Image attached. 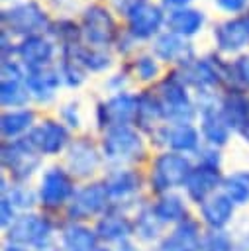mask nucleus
<instances>
[{"mask_svg":"<svg viewBox=\"0 0 249 251\" xmlns=\"http://www.w3.org/2000/svg\"><path fill=\"white\" fill-rule=\"evenodd\" d=\"M153 92L161 102L163 120L167 124H182V122H192L196 118L198 114L196 100L190 96L188 86L182 82V78L174 69L167 76L155 82Z\"/></svg>","mask_w":249,"mask_h":251,"instance_id":"nucleus-1","label":"nucleus"},{"mask_svg":"<svg viewBox=\"0 0 249 251\" xmlns=\"http://www.w3.org/2000/svg\"><path fill=\"white\" fill-rule=\"evenodd\" d=\"M182 82L188 88H194L198 92H212L214 88L225 84L229 88L231 84V63H225L218 55H208V57H194L186 61L184 65L174 69Z\"/></svg>","mask_w":249,"mask_h":251,"instance_id":"nucleus-2","label":"nucleus"},{"mask_svg":"<svg viewBox=\"0 0 249 251\" xmlns=\"http://www.w3.org/2000/svg\"><path fill=\"white\" fill-rule=\"evenodd\" d=\"M102 157L114 167H125L145 157V141L139 129L131 126H116L104 131L100 141Z\"/></svg>","mask_w":249,"mask_h":251,"instance_id":"nucleus-3","label":"nucleus"},{"mask_svg":"<svg viewBox=\"0 0 249 251\" xmlns=\"http://www.w3.org/2000/svg\"><path fill=\"white\" fill-rule=\"evenodd\" d=\"M192 169H194V165L184 153L163 151L151 163L149 188L159 196L167 194L174 188H180V186H184Z\"/></svg>","mask_w":249,"mask_h":251,"instance_id":"nucleus-4","label":"nucleus"},{"mask_svg":"<svg viewBox=\"0 0 249 251\" xmlns=\"http://www.w3.org/2000/svg\"><path fill=\"white\" fill-rule=\"evenodd\" d=\"M49 16L35 0H25L20 4H14L12 8H6L2 12V27L10 35H16L20 39L29 35H41L49 29Z\"/></svg>","mask_w":249,"mask_h":251,"instance_id":"nucleus-5","label":"nucleus"},{"mask_svg":"<svg viewBox=\"0 0 249 251\" xmlns=\"http://www.w3.org/2000/svg\"><path fill=\"white\" fill-rule=\"evenodd\" d=\"M80 29L82 41L94 49H106L108 45H114L120 37L114 14L104 4H90L84 8Z\"/></svg>","mask_w":249,"mask_h":251,"instance_id":"nucleus-6","label":"nucleus"},{"mask_svg":"<svg viewBox=\"0 0 249 251\" xmlns=\"http://www.w3.org/2000/svg\"><path fill=\"white\" fill-rule=\"evenodd\" d=\"M0 153H2V167L10 173L16 184L18 182L25 184L41 165V155L25 141V137L4 141Z\"/></svg>","mask_w":249,"mask_h":251,"instance_id":"nucleus-7","label":"nucleus"},{"mask_svg":"<svg viewBox=\"0 0 249 251\" xmlns=\"http://www.w3.org/2000/svg\"><path fill=\"white\" fill-rule=\"evenodd\" d=\"M75 192H76L75 176L67 169L53 165L41 175L37 196H39V204L45 210H59L63 206H69Z\"/></svg>","mask_w":249,"mask_h":251,"instance_id":"nucleus-8","label":"nucleus"},{"mask_svg":"<svg viewBox=\"0 0 249 251\" xmlns=\"http://www.w3.org/2000/svg\"><path fill=\"white\" fill-rule=\"evenodd\" d=\"M110 206L112 200L104 180H94L76 188L75 196L67 206V218L71 222H82L94 216H104L110 210Z\"/></svg>","mask_w":249,"mask_h":251,"instance_id":"nucleus-9","label":"nucleus"},{"mask_svg":"<svg viewBox=\"0 0 249 251\" xmlns=\"http://www.w3.org/2000/svg\"><path fill=\"white\" fill-rule=\"evenodd\" d=\"M53 229H55V224L47 216L33 214V212H24L6 229L8 231L6 237L14 245L37 247V245L53 239Z\"/></svg>","mask_w":249,"mask_h":251,"instance_id":"nucleus-10","label":"nucleus"},{"mask_svg":"<svg viewBox=\"0 0 249 251\" xmlns=\"http://www.w3.org/2000/svg\"><path fill=\"white\" fill-rule=\"evenodd\" d=\"M104 184H106L110 200H112L110 210L125 212V208L137 198V194L143 186V178H141L139 171H135V169L114 167L106 173Z\"/></svg>","mask_w":249,"mask_h":251,"instance_id":"nucleus-11","label":"nucleus"},{"mask_svg":"<svg viewBox=\"0 0 249 251\" xmlns=\"http://www.w3.org/2000/svg\"><path fill=\"white\" fill-rule=\"evenodd\" d=\"M135 114L137 94L124 90L96 104V126L104 131L116 126H131L135 122Z\"/></svg>","mask_w":249,"mask_h":251,"instance_id":"nucleus-12","label":"nucleus"},{"mask_svg":"<svg viewBox=\"0 0 249 251\" xmlns=\"http://www.w3.org/2000/svg\"><path fill=\"white\" fill-rule=\"evenodd\" d=\"M200 129L192 126V122L182 124H161L151 133V141L155 145L167 147L176 153H196L200 149Z\"/></svg>","mask_w":249,"mask_h":251,"instance_id":"nucleus-13","label":"nucleus"},{"mask_svg":"<svg viewBox=\"0 0 249 251\" xmlns=\"http://www.w3.org/2000/svg\"><path fill=\"white\" fill-rule=\"evenodd\" d=\"M25 141L41 155L53 157L65 151L71 143L69 127L59 120H43L33 126V129L25 135Z\"/></svg>","mask_w":249,"mask_h":251,"instance_id":"nucleus-14","label":"nucleus"},{"mask_svg":"<svg viewBox=\"0 0 249 251\" xmlns=\"http://www.w3.org/2000/svg\"><path fill=\"white\" fill-rule=\"evenodd\" d=\"M127 33L135 39V41H145V39H153L161 33V27L167 22V14L163 10V6L153 4V2H141L139 6H135L127 16Z\"/></svg>","mask_w":249,"mask_h":251,"instance_id":"nucleus-15","label":"nucleus"},{"mask_svg":"<svg viewBox=\"0 0 249 251\" xmlns=\"http://www.w3.org/2000/svg\"><path fill=\"white\" fill-rule=\"evenodd\" d=\"M55 53H57L55 41L51 37H45L43 33L24 37L16 43V57L24 65L25 73L53 67Z\"/></svg>","mask_w":249,"mask_h":251,"instance_id":"nucleus-16","label":"nucleus"},{"mask_svg":"<svg viewBox=\"0 0 249 251\" xmlns=\"http://www.w3.org/2000/svg\"><path fill=\"white\" fill-rule=\"evenodd\" d=\"M65 163L67 171L75 178H88L98 171L102 163V151L88 137H78L69 143Z\"/></svg>","mask_w":249,"mask_h":251,"instance_id":"nucleus-17","label":"nucleus"},{"mask_svg":"<svg viewBox=\"0 0 249 251\" xmlns=\"http://www.w3.org/2000/svg\"><path fill=\"white\" fill-rule=\"evenodd\" d=\"M222 182H224V176H222L220 169L198 163L190 171V175L184 182L186 198L200 206L204 200H208L212 194H216V188L222 186Z\"/></svg>","mask_w":249,"mask_h":251,"instance_id":"nucleus-18","label":"nucleus"},{"mask_svg":"<svg viewBox=\"0 0 249 251\" xmlns=\"http://www.w3.org/2000/svg\"><path fill=\"white\" fill-rule=\"evenodd\" d=\"M202 231L200 222L194 218H184L174 226V229L161 239V251H200L202 249Z\"/></svg>","mask_w":249,"mask_h":251,"instance_id":"nucleus-19","label":"nucleus"},{"mask_svg":"<svg viewBox=\"0 0 249 251\" xmlns=\"http://www.w3.org/2000/svg\"><path fill=\"white\" fill-rule=\"evenodd\" d=\"M153 55L163 63L180 67L186 61L194 59V49L188 39L171 31H161L153 41Z\"/></svg>","mask_w":249,"mask_h":251,"instance_id":"nucleus-20","label":"nucleus"},{"mask_svg":"<svg viewBox=\"0 0 249 251\" xmlns=\"http://www.w3.org/2000/svg\"><path fill=\"white\" fill-rule=\"evenodd\" d=\"M214 43L220 53H239L245 49L249 45V29L243 16L220 22L214 27Z\"/></svg>","mask_w":249,"mask_h":251,"instance_id":"nucleus-21","label":"nucleus"},{"mask_svg":"<svg viewBox=\"0 0 249 251\" xmlns=\"http://www.w3.org/2000/svg\"><path fill=\"white\" fill-rule=\"evenodd\" d=\"M94 231L100 241L120 245L127 239H131V235H135V226H133V220H129L125 216V212L108 210L104 216L98 218Z\"/></svg>","mask_w":249,"mask_h":251,"instance_id":"nucleus-22","label":"nucleus"},{"mask_svg":"<svg viewBox=\"0 0 249 251\" xmlns=\"http://www.w3.org/2000/svg\"><path fill=\"white\" fill-rule=\"evenodd\" d=\"M218 108L229 129L241 131L249 120V96L241 88H227L220 98Z\"/></svg>","mask_w":249,"mask_h":251,"instance_id":"nucleus-23","label":"nucleus"},{"mask_svg":"<svg viewBox=\"0 0 249 251\" xmlns=\"http://www.w3.org/2000/svg\"><path fill=\"white\" fill-rule=\"evenodd\" d=\"M24 82H25V86L29 90V96L33 100H37L39 104H47L55 98L59 86L63 84V76H61L59 69L47 67V69H41V71L25 73Z\"/></svg>","mask_w":249,"mask_h":251,"instance_id":"nucleus-24","label":"nucleus"},{"mask_svg":"<svg viewBox=\"0 0 249 251\" xmlns=\"http://www.w3.org/2000/svg\"><path fill=\"white\" fill-rule=\"evenodd\" d=\"M233 212L235 204L224 192H216L200 204V220L208 226V229H224L231 222Z\"/></svg>","mask_w":249,"mask_h":251,"instance_id":"nucleus-25","label":"nucleus"},{"mask_svg":"<svg viewBox=\"0 0 249 251\" xmlns=\"http://www.w3.org/2000/svg\"><path fill=\"white\" fill-rule=\"evenodd\" d=\"M206 24V16L202 10L196 8H178V10H171L167 14V22L165 27L171 33H176L184 39H190L192 35H196Z\"/></svg>","mask_w":249,"mask_h":251,"instance_id":"nucleus-26","label":"nucleus"},{"mask_svg":"<svg viewBox=\"0 0 249 251\" xmlns=\"http://www.w3.org/2000/svg\"><path fill=\"white\" fill-rule=\"evenodd\" d=\"M163 120V108L157 94L151 90L137 92V114H135V127L145 133H153L157 124Z\"/></svg>","mask_w":249,"mask_h":251,"instance_id":"nucleus-27","label":"nucleus"},{"mask_svg":"<svg viewBox=\"0 0 249 251\" xmlns=\"http://www.w3.org/2000/svg\"><path fill=\"white\" fill-rule=\"evenodd\" d=\"M35 126V112L29 108L6 110L0 118V131L4 141H14L25 137Z\"/></svg>","mask_w":249,"mask_h":251,"instance_id":"nucleus-28","label":"nucleus"},{"mask_svg":"<svg viewBox=\"0 0 249 251\" xmlns=\"http://www.w3.org/2000/svg\"><path fill=\"white\" fill-rule=\"evenodd\" d=\"M98 235L84 224L71 222L61 229V249L63 251H94L98 247Z\"/></svg>","mask_w":249,"mask_h":251,"instance_id":"nucleus-29","label":"nucleus"},{"mask_svg":"<svg viewBox=\"0 0 249 251\" xmlns=\"http://www.w3.org/2000/svg\"><path fill=\"white\" fill-rule=\"evenodd\" d=\"M151 210L153 214L157 216V220L167 226V224H178L182 222L184 218H188V210H186V202L180 194H174V192H167V194H161L153 204H151Z\"/></svg>","mask_w":249,"mask_h":251,"instance_id":"nucleus-30","label":"nucleus"},{"mask_svg":"<svg viewBox=\"0 0 249 251\" xmlns=\"http://www.w3.org/2000/svg\"><path fill=\"white\" fill-rule=\"evenodd\" d=\"M133 226H135V235L145 241V243H151V241H157L161 237V227L163 224L157 220V216L153 214L151 210V204H143L137 214H135V220H133Z\"/></svg>","mask_w":249,"mask_h":251,"instance_id":"nucleus-31","label":"nucleus"},{"mask_svg":"<svg viewBox=\"0 0 249 251\" xmlns=\"http://www.w3.org/2000/svg\"><path fill=\"white\" fill-rule=\"evenodd\" d=\"M222 192L235 206L249 204V173L247 171H237V173H231V175L224 176Z\"/></svg>","mask_w":249,"mask_h":251,"instance_id":"nucleus-32","label":"nucleus"},{"mask_svg":"<svg viewBox=\"0 0 249 251\" xmlns=\"http://www.w3.org/2000/svg\"><path fill=\"white\" fill-rule=\"evenodd\" d=\"M49 37L61 47H67V45H76L82 41V29H80V24L73 22V20H67V18H59L55 22L49 24V29H47Z\"/></svg>","mask_w":249,"mask_h":251,"instance_id":"nucleus-33","label":"nucleus"},{"mask_svg":"<svg viewBox=\"0 0 249 251\" xmlns=\"http://www.w3.org/2000/svg\"><path fill=\"white\" fill-rule=\"evenodd\" d=\"M31 100L29 90L24 80H2L0 82V102L4 108H25Z\"/></svg>","mask_w":249,"mask_h":251,"instance_id":"nucleus-34","label":"nucleus"},{"mask_svg":"<svg viewBox=\"0 0 249 251\" xmlns=\"http://www.w3.org/2000/svg\"><path fill=\"white\" fill-rule=\"evenodd\" d=\"M131 73L137 80L141 82H155L161 75V67H159V59L151 53L145 55H137L131 63Z\"/></svg>","mask_w":249,"mask_h":251,"instance_id":"nucleus-35","label":"nucleus"},{"mask_svg":"<svg viewBox=\"0 0 249 251\" xmlns=\"http://www.w3.org/2000/svg\"><path fill=\"white\" fill-rule=\"evenodd\" d=\"M59 73H61V76H63V82L67 84V86H71V88H78L84 80H86V71H84V67L76 61V59H73V57H69V55H61V63H59Z\"/></svg>","mask_w":249,"mask_h":251,"instance_id":"nucleus-36","label":"nucleus"},{"mask_svg":"<svg viewBox=\"0 0 249 251\" xmlns=\"http://www.w3.org/2000/svg\"><path fill=\"white\" fill-rule=\"evenodd\" d=\"M6 198L14 204L16 210H22V212H29V210L39 202L37 190L29 188L27 184H20V182L10 188V192L6 194Z\"/></svg>","mask_w":249,"mask_h":251,"instance_id":"nucleus-37","label":"nucleus"},{"mask_svg":"<svg viewBox=\"0 0 249 251\" xmlns=\"http://www.w3.org/2000/svg\"><path fill=\"white\" fill-rule=\"evenodd\" d=\"M200 251H235L233 239L224 229H208L202 235V249Z\"/></svg>","mask_w":249,"mask_h":251,"instance_id":"nucleus-38","label":"nucleus"},{"mask_svg":"<svg viewBox=\"0 0 249 251\" xmlns=\"http://www.w3.org/2000/svg\"><path fill=\"white\" fill-rule=\"evenodd\" d=\"M229 88H249V55H239L231 61V84Z\"/></svg>","mask_w":249,"mask_h":251,"instance_id":"nucleus-39","label":"nucleus"},{"mask_svg":"<svg viewBox=\"0 0 249 251\" xmlns=\"http://www.w3.org/2000/svg\"><path fill=\"white\" fill-rule=\"evenodd\" d=\"M25 69L16 59H2V80H24Z\"/></svg>","mask_w":249,"mask_h":251,"instance_id":"nucleus-40","label":"nucleus"},{"mask_svg":"<svg viewBox=\"0 0 249 251\" xmlns=\"http://www.w3.org/2000/svg\"><path fill=\"white\" fill-rule=\"evenodd\" d=\"M59 116H61V122H63L67 127H71V129H76V127H80L78 102H69V104H65V106L61 108Z\"/></svg>","mask_w":249,"mask_h":251,"instance_id":"nucleus-41","label":"nucleus"},{"mask_svg":"<svg viewBox=\"0 0 249 251\" xmlns=\"http://www.w3.org/2000/svg\"><path fill=\"white\" fill-rule=\"evenodd\" d=\"M196 155H198V163L200 165H208V167H216V169L222 167V155H220L218 147H210V145L200 147L196 151Z\"/></svg>","mask_w":249,"mask_h":251,"instance_id":"nucleus-42","label":"nucleus"},{"mask_svg":"<svg viewBox=\"0 0 249 251\" xmlns=\"http://www.w3.org/2000/svg\"><path fill=\"white\" fill-rule=\"evenodd\" d=\"M216 8H220L225 14H241L249 10V0H214Z\"/></svg>","mask_w":249,"mask_h":251,"instance_id":"nucleus-43","label":"nucleus"},{"mask_svg":"<svg viewBox=\"0 0 249 251\" xmlns=\"http://www.w3.org/2000/svg\"><path fill=\"white\" fill-rule=\"evenodd\" d=\"M0 214H2V227L4 229H8L12 224H14V220L18 218L16 216V208H14V204L6 198V196H2V202H0Z\"/></svg>","mask_w":249,"mask_h":251,"instance_id":"nucleus-44","label":"nucleus"},{"mask_svg":"<svg viewBox=\"0 0 249 251\" xmlns=\"http://www.w3.org/2000/svg\"><path fill=\"white\" fill-rule=\"evenodd\" d=\"M125 82H127V76L125 75H112L106 82V88L112 92V94H118V92H124L125 90Z\"/></svg>","mask_w":249,"mask_h":251,"instance_id":"nucleus-45","label":"nucleus"},{"mask_svg":"<svg viewBox=\"0 0 249 251\" xmlns=\"http://www.w3.org/2000/svg\"><path fill=\"white\" fill-rule=\"evenodd\" d=\"M2 59H14L16 55V45L12 43V35L2 29Z\"/></svg>","mask_w":249,"mask_h":251,"instance_id":"nucleus-46","label":"nucleus"},{"mask_svg":"<svg viewBox=\"0 0 249 251\" xmlns=\"http://www.w3.org/2000/svg\"><path fill=\"white\" fill-rule=\"evenodd\" d=\"M110 2H112V6L118 12H122L124 16H127L135 6H139L141 2H147V0H110Z\"/></svg>","mask_w":249,"mask_h":251,"instance_id":"nucleus-47","label":"nucleus"},{"mask_svg":"<svg viewBox=\"0 0 249 251\" xmlns=\"http://www.w3.org/2000/svg\"><path fill=\"white\" fill-rule=\"evenodd\" d=\"M190 2L192 0H161L163 8H169V12L171 10H178V8H188Z\"/></svg>","mask_w":249,"mask_h":251,"instance_id":"nucleus-48","label":"nucleus"},{"mask_svg":"<svg viewBox=\"0 0 249 251\" xmlns=\"http://www.w3.org/2000/svg\"><path fill=\"white\" fill-rule=\"evenodd\" d=\"M31 251H61V247H59V243H57L55 239H49V241H45V243L33 247Z\"/></svg>","mask_w":249,"mask_h":251,"instance_id":"nucleus-49","label":"nucleus"},{"mask_svg":"<svg viewBox=\"0 0 249 251\" xmlns=\"http://www.w3.org/2000/svg\"><path fill=\"white\" fill-rule=\"evenodd\" d=\"M118 251H139V247L131 239H127V241H124V243L118 245Z\"/></svg>","mask_w":249,"mask_h":251,"instance_id":"nucleus-50","label":"nucleus"},{"mask_svg":"<svg viewBox=\"0 0 249 251\" xmlns=\"http://www.w3.org/2000/svg\"><path fill=\"white\" fill-rule=\"evenodd\" d=\"M241 247H243V251H249V227L241 237Z\"/></svg>","mask_w":249,"mask_h":251,"instance_id":"nucleus-51","label":"nucleus"},{"mask_svg":"<svg viewBox=\"0 0 249 251\" xmlns=\"http://www.w3.org/2000/svg\"><path fill=\"white\" fill-rule=\"evenodd\" d=\"M4 251H29V249H25V247H22V245H14V243H8V245L4 247Z\"/></svg>","mask_w":249,"mask_h":251,"instance_id":"nucleus-52","label":"nucleus"},{"mask_svg":"<svg viewBox=\"0 0 249 251\" xmlns=\"http://www.w3.org/2000/svg\"><path fill=\"white\" fill-rule=\"evenodd\" d=\"M239 133H241V137H243V139H245V141L249 143V120H247V124L243 126V129H241Z\"/></svg>","mask_w":249,"mask_h":251,"instance_id":"nucleus-53","label":"nucleus"},{"mask_svg":"<svg viewBox=\"0 0 249 251\" xmlns=\"http://www.w3.org/2000/svg\"><path fill=\"white\" fill-rule=\"evenodd\" d=\"M243 20H245V24H247V29H249V10L243 14Z\"/></svg>","mask_w":249,"mask_h":251,"instance_id":"nucleus-54","label":"nucleus"},{"mask_svg":"<svg viewBox=\"0 0 249 251\" xmlns=\"http://www.w3.org/2000/svg\"><path fill=\"white\" fill-rule=\"evenodd\" d=\"M94 251H114V249H110V247H100V245H98Z\"/></svg>","mask_w":249,"mask_h":251,"instance_id":"nucleus-55","label":"nucleus"}]
</instances>
